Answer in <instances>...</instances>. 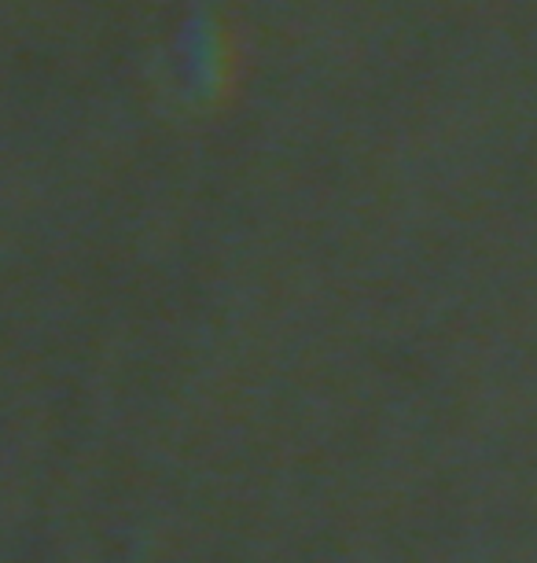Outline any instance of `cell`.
Instances as JSON below:
<instances>
[{"instance_id": "6da1fadb", "label": "cell", "mask_w": 537, "mask_h": 563, "mask_svg": "<svg viewBox=\"0 0 537 563\" xmlns=\"http://www.w3.org/2000/svg\"><path fill=\"white\" fill-rule=\"evenodd\" d=\"M184 67H188V85L203 97L206 103L221 100L228 92V78H233V37L228 30L214 23V19H199V23L184 34Z\"/></svg>"}]
</instances>
